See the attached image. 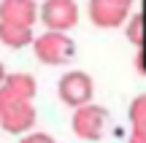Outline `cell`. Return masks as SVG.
I'll return each mask as SVG.
<instances>
[{
  "label": "cell",
  "instance_id": "cell-4",
  "mask_svg": "<svg viewBox=\"0 0 146 143\" xmlns=\"http://www.w3.org/2000/svg\"><path fill=\"white\" fill-rule=\"evenodd\" d=\"M41 22L46 30L68 32L78 24V5L73 0H46L41 5Z\"/></svg>",
  "mask_w": 146,
  "mask_h": 143
},
{
  "label": "cell",
  "instance_id": "cell-12",
  "mask_svg": "<svg viewBox=\"0 0 146 143\" xmlns=\"http://www.w3.org/2000/svg\"><path fill=\"white\" fill-rule=\"evenodd\" d=\"M19 143H54V138L46 135V132H30V135H25Z\"/></svg>",
  "mask_w": 146,
  "mask_h": 143
},
{
  "label": "cell",
  "instance_id": "cell-14",
  "mask_svg": "<svg viewBox=\"0 0 146 143\" xmlns=\"http://www.w3.org/2000/svg\"><path fill=\"white\" fill-rule=\"evenodd\" d=\"M127 143H146V140H141L138 135H130V140H127Z\"/></svg>",
  "mask_w": 146,
  "mask_h": 143
},
{
  "label": "cell",
  "instance_id": "cell-11",
  "mask_svg": "<svg viewBox=\"0 0 146 143\" xmlns=\"http://www.w3.org/2000/svg\"><path fill=\"white\" fill-rule=\"evenodd\" d=\"M127 38H130L135 46L143 43V14H135L130 22H127Z\"/></svg>",
  "mask_w": 146,
  "mask_h": 143
},
{
  "label": "cell",
  "instance_id": "cell-8",
  "mask_svg": "<svg viewBox=\"0 0 146 143\" xmlns=\"http://www.w3.org/2000/svg\"><path fill=\"white\" fill-rule=\"evenodd\" d=\"M0 19L33 27L38 19V5L35 0H0Z\"/></svg>",
  "mask_w": 146,
  "mask_h": 143
},
{
  "label": "cell",
  "instance_id": "cell-6",
  "mask_svg": "<svg viewBox=\"0 0 146 143\" xmlns=\"http://www.w3.org/2000/svg\"><path fill=\"white\" fill-rule=\"evenodd\" d=\"M127 11H130V5L116 3V0H89V19L100 30L122 27L127 22Z\"/></svg>",
  "mask_w": 146,
  "mask_h": 143
},
{
  "label": "cell",
  "instance_id": "cell-7",
  "mask_svg": "<svg viewBox=\"0 0 146 143\" xmlns=\"http://www.w3.org/2000/svg\"><path fill=\"white\" fill-rule=\"evenodd\" d=\"M35 124V108H33V100H19V103H11L0 111V127L11 135H19L33 130Z\"/></svg>",
  "mask_w": 146,
  "mask_h": 143
},
{
  "label": "cell",
  "instance_id": "cell-10",
  "mask_svg": "<svg viewBox=\"0 0 146 143\" xmlns=\"http://www.w3.org/2000/svg\"><path fill=\"white\" fill-rule=\"evenodd\" d=\"M130 124H133V135L146 140V95H138L130 103Z\"/></svg>",
  "mask_w": 146,
  "mask_h": 143
},
{
  "label": "cell",
  "instance_id": "cell-5",
  "mask_svg": "<svg viewBox=\"0 0 146 143\" xmlns=\"http://www.w3.org/2000/svg\"><path fill=\"white\" fill-rule=\"evenodd\" d=\"M38 92V84L30 73H8L5 81L0 84V111L11 103L19 100H33Z\"/></svg>",
  "mask_w": 146,
  "mask_h": 143
},
{
  "label": "cell",
  "instance_id": "cell-15",
  "mask_svg": "<svg viewBox=\"0 0 146 143\" xmlns=\"http://www.w3.org/2000/svg\"><path fill=\"white\" fill-rule=\"evenodd\" d=\"M116 3H125V5H133L135 0H116Z\"/></svg>",
  "mask_w": 146,
  "mask_h": 143
},
{
  "label": "cell",
  "instance_id": "cell-2",
  "mask_svg": "<svg viewBox=\"0 0 146 143\" xmlns=\"http://www.w3.org/2000/svg\"><path fill=\"white\" fill-rule=\"evenodd\" d=\"M106 122H108V111L103 105H78L73 111V119H70V127L78 138L84 140H100L103 138V130H106Z\"/></svg>",
  "mask_w": 146,
  "mask_h": 143
},
{
  "label": "cell",
  "instance_id": "cell-3",
  "mask_svg": "<svg viewBox=\"0 0 146 143\" xmlns=\"http://www.w3.org/2000/svg\"><path fill=\"white\" fill-rule=\"evenodd\" d=\"M92 92H95V84L89 78V73L84 70H68V73L60 78L57 84V95L65 105L70 108H78V105H87L92 100Z\"/></svg>",
  "mask_w": 146,
  "mask_h": 143
},
{
  "label": "cell",
  "instance_id": "cell-1",
  "mask_svg": "<svg viewBox=\"0 0 146 143\" xmlns=\"http://www.w3.org/2000/svg\"><path fill=\"white\" fill-rule=\"evenodd\" d=\"M33 51H35V59L43 65H68L76 54V46L65 32L60 30H46L43 35H38L33 41Z\"/></svg>",
  "mask_w": 146,
  "mask_h": 143
},
{
  "label": "cell",
  "instance_id": "cell-13",
  "mask_svg": "<svg viewBox=\"0 0 146 143\" xmlns=\"http://www.w3.org/2000/svg\"><path fill=\"white\" fill-rule=\"evenodd\" d=\"M5 76H8V73H5V68H3V62H0V84H3V81H5Z\"/></svg>",
  "mask_w": 146,
  "mask_h": 143
},
{
  "label": "cell",
  "instance_id": "cell-9",
  "mask_svg": "<svg viewBox=\"0 0 146 143\" xmlns=\"http://www.w3.org/2000/svg\"><path fill=\"white\" fill-rule=\"evenodd\" d=\"M35 41L33 38V27L30 24H16V22H5L0 19V43L8 49H22L30 46Z\"/></svg>",
  "mask_w": 146,
  "mask_h": 143
}]
</instances>
